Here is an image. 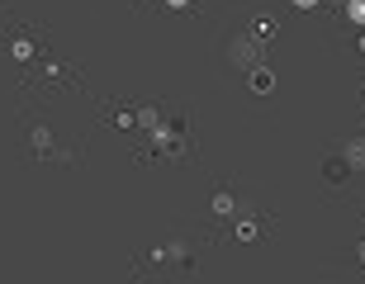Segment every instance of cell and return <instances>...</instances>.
<instances>
[{
  "mask_svg": "<svg viewBox=\"0 0 365 284\" xmlns=\"http://www.w3.org/2000/svg\"><path fill=\"white\" fill-rule=\"evenodd\" d=\"M166 5H171V10H180V5H185V0H166Z\"/></svg>",
  "mask_w": 365,
  "mask_h": 284,
  "instance_id": "5bb4252c",
  "label": "cell"
},
{
  "mask_svg": "<svg viewBox=\"0 0 365 284\" xmlns=\"http://www.w3.org/2000/svg\"><path fill=\"white\" fill-rule=\"evenodd\" d=\"M356 256H361V265H365V242H361V246H356Z\"/></svg>",
  "mask_w": 365,
  "mask_h": 284,
  "instance_id": "4fadbf2b",
  "label": "cell"
},
{
  "mask_svg": "<svg viewBox=\"0 0 365 284\" xmlns=\"http://www.w3.org/2000/svg\"><path fill=\"white\" fill-rule=\"evenodd\" d=\"M346 19H351L356 28H365V0H346Z\"/></svg>",
  "mask_w": 365,
  "mask_h": 284,
  "instance_id": "ba28073f",
  "label": "cell"
},
{
  "mask_svg": "<svg viewBox=\"0 0 365 284\" xmlns=\"http://www.w3.org/2000/svg\"><path fill=\"white\" fill-rule=\"evenodd\" d=\"M247 85H252V95H271V90H275V71L257 62V67L247 71Z\"/></svg>",
  "mask_w": 365,
  "mask_h": 284,
  "instance_id": "7a4b0ae2",
  "label": "cell"
},
{
  "mask_svg": "<svg viewBox=\"0 0 365 284\" xmlns=\"http://www.w3.org/2000/svg\"><path fill=\"white\" fill-rule=\"evenodd\" d=\"M341 157H346V166H351V171H365V133H356L351 142H346V152H341Z\"/></svg>",
  "mask_w": 365,
  "mask_h": 284,
  "instance_id": "3957f363",
  "label": "cell"
},
{
  "mask_svg": "<svg viewBox=\"0 0 365 284\" xmlns=\"http://www.w3.org/2000/svg\"><path fill=\"white\" fill-rule=\"evenodd\" d=\"M252 33H257V38H275V19H271V14H257Z\"/></svg>",
  "mask_w": 365,
  "mask_h": 284,
  "instance_id": "52a82bcc",
  "label": "cell"
},
{
  "mask_svg": "<svg viewBox=\"0 0 365 284\" xmlns=\"http://www.w3.org/2000/svg\"><path fill=\"white\" fill-rule=\"evenodd\" d=\"M34 147L48 152V147H53V133H48V128H34Z\"/></svg>",
  "mask_w": 365,
  "mask_h": 284,
  "instance_id": "8fae6325",
  "label": "cell"
},
{
  "mask_svg": "<svg viewBox=\"0 0 365 284\" xmlns=\"http://www.w3.org/2000/svg\"><path fill=\"white\" fill-rule=\"evenodd\" d=\"M228 57L237 62V67L252 71V67L261 62V43H257V38H232V43H228Z\"/></svg>",
  "mask_w": 365,
  "mask_h": 284,
  "instance_id": "6da1fadb",
  "label": "cell"
},
{
  "mask_svg": "<svg viewBox=\"0 0 365 284\" xmlns=\"http://www.w3.org/2000/svg\"><path fill=\"white\" fill-rule=\"evenodd\" d=\"M138 128H162V114L157 109H138Z\"/></svg>",
  "mask_w": 365,
  "mask_h": 284,
  "instance_id": "30bf717a",
  "label": "cell"
},
{
  "mask_svg": "<svg viewBox=\"0 0 365 284\" xmlns=\"http://www.w3.org/2000/svg\"><path fill=\"white\" fill-rule=\"evenodd\" d=\"M10 53L19 57V62H34V38H29V33H14V43H10Z\"/></svg>",
  "mask_w": 365,
  "mask_h": 284,
  "instance_id": "277c9868",
  "label": "cell"
},
{
  "mask_svg": "<svg viewBox=\"0 0 365 284\" xmlns=\"http://www.w3.org/2000/svg\"><path fill=\"white\" fill-rule=\"evenodd\" d=\"M252 237H257V218H237V242H252Z\"/></svg>",
  "mask_w": 365,
  "mask_h": 284,
  "instance_id": "9c48e42d",
  "label": "cell"
},
{
  "mask_svg": "<svg viewBox=\"0 0 365 284\" xmlns=\"http://www.w3.org/2000/svg\"><path fill=\"white\" fill-rule=\"evenodd\" d=\"M341 5H346V0H341Z\"/></svg>",
  "mask_w": 365,
  "mask_h": 284,
  "instance_id": "9a60e30c",
  "label": "cell"
},
{
  "mask_svg": "<svg viewBox=\"0 0 365 284\" xmlns=\"http://www.w3.org/2000/svg\"><path fill=\"white\" fill-rule=\"evenodd\" d=\"M294 5H299V10H313V5H318V0H294Z\"/></svg>",
  "mask_w": 365,
  "mask_h": 284,
  "instance_id": "7c38bea8",
  "label": "cell"
},
{
  "mask_svg": "<svg viewBox=\"0 0 365 284\" xmlns=\"http://www.w3.org/2000/svg\"><path fill=\"white\" fill-rule=\"evenodd\" d=\"M214 214L218 218H232V214H237V199H232L228 189H223V194H214Z\"/></svg>",
  "mask_w": 365,
  "mask_h": 284,
  "instance_id": "5b68a950",
  "label": "cell"
},
{
  "mask_svg": "<svg viewBox=\"0 0 365 284\" xmlns=\"http://www.w3.org/2000/svg\"><path fill=\"white\" fill-rule=\"evenodd\" d=\"M323 171H327V180L337 185V180H346V171H351V166H346V157H332V162H327Z\"/></svg>",
  "mask_w": 365,
  "mask_h": 284,
  "instance_id": "8992f818",
  "label": "cell"
}]
</instances>
